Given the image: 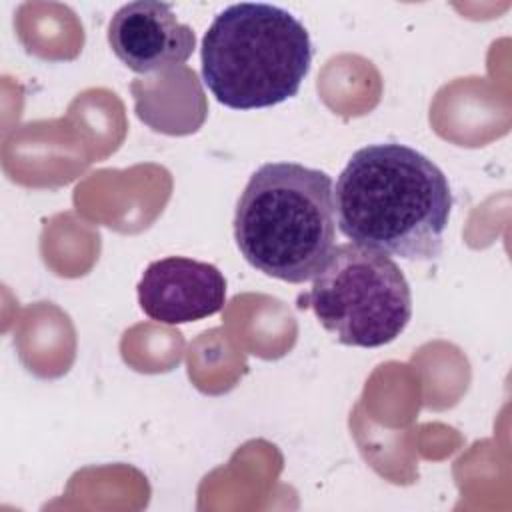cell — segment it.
<instances>
[{"label":"cell","instance_id":"obj_3","mask_svg":"<svg viewBox=\"0 0 512 512\" xmlns=\"http://www.w3.org/2000/svg\"><path fill=\"white\" fill-rule=\"evenodd\" d=\"M202 80L232 110L270 108L296 96L310 72L312 42L288 10L264 2L224 8L202 38Z\"/></svg>","mask_w":512,"mask_h":512},{"label":"cell","instance_id":"obj_4","mask_svg":"<svg viewBox=\"0 0 512 512\" xmlns=\"http://www.w3.org/2000/svg\"><path fill=\"white\" fill-rule=\"evenodd\" d=\"M340 344L378 348L396 340L412 318V292L384 252L354 242L334 246L312 288L298 300Z\"/></svg>","mask_w":512,"mask_h":512},{"label":"cell","instance_id":"obj_6","mask_svg":"<svg viewBox=\"0 0 512 512\" xmlns=\"http://www.w3.org/2000/svg\"><path fill=\"white\" fill-rule=\"evenodd\" d=\"M144 314L162 324H186L224 308L226 278L208 262L168 256L148 264L138 282Z\"/></svg>","mask_w":512,"mask_h":512},{"label":"cell","instance_id":"obj_5","mask_svg":"<svg viewBox=\"0 0 512 512\" xmlns=\"http://www.w3.org/2000/svg\"><path fill=\"white\" fill-rule=\"evenodd\" d=\"M108 42L116 58L136 74L180 66L196 48L192 28L176 18L170 4L158 0L120 6L108 24Z\"/></svg>","mask_w":512,"mask_h":512},{"label":"cell","instance_id":"obj_1","mask_svg":"<svg viewBox=\"0 0 512 512\" xmlns=\"http://www.w3.org/2000/svg\"><path fill=\"white\" fill-rule=\"evenodd\" d=\"M450 210L444 172L398 142L356 150L334 186L338 230L358 246L404 260L430 262L442 254Z\"/></svg>","mask_w":512,"mask_h":512},{"label":"cell","instance_id":"obj_2","mask_svg":"<svg viewBox=\"0 0 512 512\" xmlns=\"http://www.w3.org/2000/svg\"><path fill=\"white\" fill-rule=\"evenodd\" d=\"M334 184L324 170L266 162L234 212V240L256 270L288 284L312 280L334 250Z\"/></svg>","mask_w":512,"mask_h":512}]
</instances>
